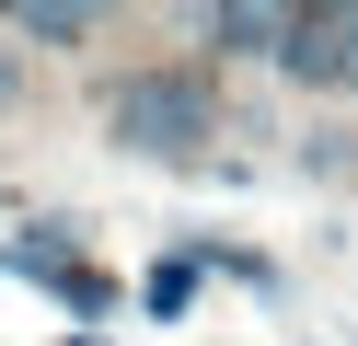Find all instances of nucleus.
<instances>
[{"label": "nucleus", "mask_w": 358, "mask_h": 346, "mask_svg": "<svg viewBox=\"0 0 358 346\" xmlns=\"http://www.w3.org/2000/svg\"><path fill=\"white\" fill-rule=\"evenodd\" d=\"M12 104H24V69H12V58H0V115H12Z\"/></svg>", "instance_id": "obj_8"}, {"label": "nucleus", "mask_w": 358, "mask_h": 346, "mask_svg": "<svg viewBox=\"0 0 358 346\" xmlns=\"http://www.w3.org/2000/svg\"><path fill=\"white\" fill-rule=\"evenodd\" d=\"M301 161H312V173H358V138H347V127H312Z\"/></svg>", "instance_id": "obj_7"}, {"label": "nucleus", "mask_w": 358, "mask_h": 346, "mask_svg": "<svg viewBox=\"0 0 358 346\" xmlns=\"http://www.w3.org/2000/svg\"><path fill=\"white\" fill-rule=\"evenodd\" d=\"M335 35H347V69H358V12H335Z\"/></svg>", "instance_id": "obj_9"}, {"label": "nucleus", "mask_w": 358, "mask_h": 346, "mask_svg": "<svg viewBox=\"0 0 358 346\" xmlns=\"http://www.w3.org/2000/svg\"><path fill=\"white\" fill-rule=\"evenodd\" d=\"M278 69H289V81H312V92H324V81H358V69H347V35H335V12H289Z\"/></svg>", "instance_id": "obj_4"}, {"label": "nucleus", "mask_w": 358, "mask_h": 346, "mask_svg": "<svg viewBox=\"0 0 358 346\" xmlns=\"http://www.w3.org/2000/svg\"><path fill=\"white\" fill-rule=\"evenodd\" d=\"M185 23L220 46V58H278L289 46V12H266V0H208V12H185Z\"/></svg>", "instance_id": "obj_3"}, {"label": "nucleus", "mask_w": 358, "mask_h": 346, "mask_svg": "<svg viewBox=\"0 0 358 346\" xmlns=\"http://www.w3.org/2000/svg\"><path fill=\"white\" fill-rule=\"evenodd\" d=\"M104 138L139 161H196L220 138V104L196 69H127V81H104Z\"/></svg>", "instance_id": "obj_1"}, {"label": "nucleus", "mask_w": 358, "mask_h": 346, "mask_svg": "<svg viewBox=\"0 0 358 346\" xmlns=\"http://www.w3.org/2000/svg\"><path fill=\"white\" fill-rule=\"evenodd\" d=\"M0 277H35V289H58L81 323H104V312H116V277H93V266H81V231H70V219H35L24 243H0Z\"/></svg>", "instance_id": "obj_2"}, {"label": "nucleus", "mask_w": 358, "mask_h": 346, "mask_svg": "<svg viewBox=\"0 0 358 346\" xmlns=\"http://www.w3.org/2000/svg\"><path fill=\"white\" fill-rule=\"evenodd\" d=\"M104 12H81V0H12L0 12V35H35V46H93Z\"/></svg>", "instance_id": "obj_5"}, {"label": "nucleus", "mask_w": 358, "mask_h": 346, "mask_svg": "<svg viewBox=\"0 0 358 346\" xmlns=\"http://www.w3.org/2000/svg\"><path fill=\"white\" fill-rule=\"evenodd\" d=\"M196 277H208L196 254H162V266L139 277V312H150V323H185V312H196Z\"/></svg>", "instance_id": "obj_6"}, {"label": "nucleus", "mask_w": 358, "mask_h": 346, "mask_svg": "<svg viewBox=\"0 0 358 346\" xmlns=\"http://www.w3.org/2000/svg\"><path fill=\"white\" fill-rule=\"evenodd\" d=\"M70 346H104V335H70Z\"/></svg>", "instance_id": "obj_10"}]
</instances>
